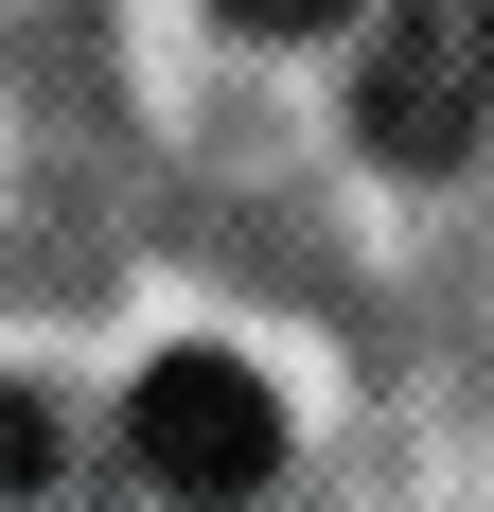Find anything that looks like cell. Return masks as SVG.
<instances>
[{
	"label": "cell",
	"mask_w": 494,
	"mask_h": 512,
	"mask_svg": "<svg viewBox=\"0 0 494 512\" xmlns=\"http://www.w3.org/2000/svg\"><path fill=\"white\" fill-rule=\"evenodd\" d=\"M247 36H318V18H353V0H230Z\"/></svg>",
	"instance_id": "cell-4"
},
{
	"label": "cell",
	"mask_w": 494,
	"mask_h": 512,
	"mask_svg": "<svg viewBox=\"0 0 494 512\" xmlns=\"http://www.w3.org/2000/svg\"><path fill=\"white\" fill-rule=\"evenodd\" d=\"M36 477H53V424L18 407V389H0V495H36Z\"/></svg>",
	"instance_id": "cell-3"
},
{
	"label": "cell",
	"mask_w": 494,
	"mask_h": 512,
	"mask_svg": "<svg viewBox=\"0 0 494 512\" xmlns=\"http://www.w3.org/2000/svg\"><path fill=\"white\" fill-rule=\"evenodd\" d=\"M124 460H142L177 512H230V495L283 477V407H265L247 354H159L142 389H124Z\"/></svg>",
	"instance_id": "cell-1"
},
{
	"label": "cell",
	"mask_w": 494,
	"mask_h": 512,
	"mask_svg": "<svg viewBox=\"0 0 494 512\" xmlns=\"http://www.w3.org/2000/svg\"><path fill=\"white\" fill-rule=\"evenodd\" d=\"M477 124H494V0H406L371 36V71H353V142L406 159V177H442Z\"/></svg>",
	"instance_id": "cell-2"
}]
</instances>
